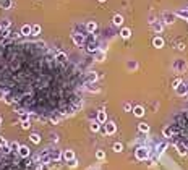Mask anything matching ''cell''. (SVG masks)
Returning a JSON list of instances; mask_svg holds the SVG:
<instances>
[{
    "mask_svg": "<svg viewBox=\"0 0 188 170\" xmlns=\"http://www.w3.org/2000/svg\"><path fill=\"white\" fill-rule=\"evenodd\" d=\"M135 157L138 159V161H146V159L149 157V149L148 147H143V146H141V147H138L135 151Z\"/></svg>",
    "mask_w": 188,
    "mask_h": 170,
    "instance_id": "cell-1",
    "label": "cell"
},
{
    "mask_svg": "<svg viewBox=\"0 0 188 170\" xmlns=\"http://www.w3.org/2000/svg\"><path fill=\"white\" fill-rule=\"evenodd\" d=\"M71 37H73V41H75V44H76V46H84V42H86V41H84V36H83V34H81V36H80V34H76V33H73V34H71Z\"/></svg>",
    "mask_w": 188,
    "mask_h": 170,
    "instance_id": "cell-2",
    "label": "cell"
},
{
    "mask_svg": "<svg viewBox=\"0 0 188 170\" xmlns=\"http://www.w3.org/2000/svg\"><path fill=\"white\" fill-rule=\"evenodd\" d=\"M49 155H50V161L52 162H59L60 157H62V152L59 149H54V151H49Z\"/></svg>",
    "mask_w": 188,
    "mask_h": 170,
    "instance_id": "cell-3",
    "label": "cell"
},
{
    "mask_svg": "<svg viewBox=\"0 0 188 170\" xmlns=\"http://www.w3.org/2000/svg\"><path fill=\"white\" fill-rule=\"evenodd\" d=\"M29 154H31L29 147H26V146H21V147H20V151H18V155H20V157L28 159V157H29Z\"/></svg>",
    "mask_w": 188,
    "mask_h": 170,
    "instance_id": "cell-4",
    "label": "cell"
},
{
    "mask_svg": "<svg viewBox=\"0 0 188 170\" xmlns=\"http://www.w3.org/2000/svg\"><path fill=\"white\" fill-rule=\"evenodd\" d=\"M84 88H86L88 91H91V92H99V91H101L97 84H94V83H89V81L84 83Z\"/></svg>",
    "mask_w": 188,
    "mask_h": 170,
    "instance_id": "cell-5",
    "label": "cell"
},
{
    "mask_svg": "<svg viewBox=\"0 0 188 170\" xmlns=\"http://www.w3.org/2000/svg\"><path fill=\"white\" fill-rule=\"evenodd\" d=\"M104 133H105V134H114V133H115V123L109 121V123L105 125V128H104Z\"/></svg>",
    "mask_w": 188,
    "mask_h": 170,
    "instance_id": "cell-6",
    "label": "cell"
},
{
    "mask_svg": "<svg viewBox=\"0 0 188 170\" xmlns=\"http://www.w3.org/2000/svg\"><path fill=\"white\" fill-rule=\"evenodd\" d=\"M0 7L3 10H10L13 7V0H0Z\"/></svg>",
    "mask_w": 188,
    "mask_h": 170,
    "instance_id": "cell-7",
    "label": "cell"
},
{
    "mask_svg": "<svg viewBox=\"0 0 188 170\" xmlns=\"http://www.w3.org/2000/svg\"><path fill=\"white\" fill-rule=\"evenodd\" d=\"M175 89H177V94L179 96H185L187 94V84H183V83H180Z\"/></svg>",
    "mask_w": 188,
    "mask_h": 170,
    "instance_id": "cell-8",
    "label": "cell"
},
{
    "mask_svg": "<svg viewBox=\"0 0 188 170\" xmlns=\"http://www.w3.org/2000/svg\"><path fill=\"white\" fill-rule=\"evenodd\" d=\"M97 29V24H96L94 21H89L86 24V31H88V34H91V33H94V31Z\"/></svg>",
    "mask_w": 188,
    "mask_h": 170,
    "instance_id": "cell-9",
    "label": "cell"
},
{
    "mask_svg": "<svg viewBox=\"0 0 188 170\" xmlns=\"http://www.w3.org/2000/svg\"><path fill=\"white\" fill-rule=\"evenodd\" d=\"M62 157L68 162V161H71V159H75V152L73 151H65L63 154H62Z\"/></svg>",
    "mask_w": 188,
    "mask_h": 170,
    "instance_id": "cell-10",
    "label": "cell"
},
{
    "mask_svg": "<svg viewBox=\"0 0 188 170\" xmlns=\"http://www.w3.org/2000/svg\"><path fill=\"white\" fill-rule=\"evenodd\" d=\"M133 113H135L136 117H143L144 115V109H143L141 105H136L135 109H133Z\"/></svg>",
    "mask_w": 188,
    "mask_h": 170,
    "instance_id": "cell-11",
    "label": "cell"
},
{
    "mask_svg": "<svg viewBox=\"0 0 188 170\" xmlns=\"http://www.w3.org/2000/svg\"><path fill=\"white\" fill-rule=\"evenodd\" d=\"M152 46L157 47V49H160L164 46V39L162 37H154V41H152Z\"/></svg>",
    "mask_w": 188,
    "mask_h": 170,
    "instance_id": "cell-12",
    "label": "cell"
},
{
    "mask_svg": "<svg viewBox=\"0 0 188 170\" xmlns=\"http://www.w3.org/2000/svg\"><path fill=\"white\" fill-rule=\"evenodd\" d=\"M105 120H107V115H105L104 110L97 112V121H99V123H105Z\"/></svg>",
    "mask_w": 188,
    "mask_h": 170,
    "instance_id": "cell-13",
    "label": "cell"
},
{
    "mask_svg": "<svg viewBox=\"0 0 188 170\" xmlns=\"http://www.w3.org/2000/svg\"><path fill=\"white\" fill-rule=\"evenodd\" d=\"M29 34H31V26H28V24L21 26V36H29Z\"/></svg>",
    "mask_w": 188,
    "mask_h": 170,
    "instance_id": "cell-14",
    "label": "cell"
},
{
    "mask_svg": "<svg viewBox=\"0 0 188 170\" xmlns=\"http://www.w3.org/2000/svg\"><path fill=\"white\" fill-rule=\"evenodd\" d=\"M104 58H105V52L104 50H97V52H96V60H97V62H104Z\"/></svg>",
    "mask_w": 188,
    "mask_h": 170,
    "instance_id": "cell-15",
    "label": "cell"
},
{
    "mask_svg": "<svg viewBox=\"0 0 188 170\" xmlns=\"http://www.w3.org/2000/svg\"><path fill=\"white\" fill-rule=\"evenodd\" d=\"M112 21H114V24H115V26H120V24L123 23V16H122V15H115Z\"/></svg>",
    "mask_w": 188,
    "mask_h": 170,
    "instance_id": "cell-16",
    "label": "cell"
},
{
    "mask_svg": "<svg viewBox=\"0 0 188 170\" xmlns=\"http://www.w3.org/2000/svg\"><path fill=\"white\" fill-rule=\"evenodd\" d=\"M164 136H165V138H172L173 136V126H167L165 130H164Z\"/></svg>",
    "mask_w": 188,
    "mask_h": 170,
    "instance_id": "cell-17",
    "label": "cell"
},
{
    "mask_svg": "<svg viewBox=\"0 0 188 170\" xmlns=\"http://www.w3.org/2000/svg\"><path fill=\"white\" fill-rule=\"evenodd\" d=\"M138 130L141 131V133H148V131H149V125L148 123H139L138 125Z\"/></svg>",
    "mask_w": 188,
    "mask_h": 170,
    "instance_id": "cell-18",
    "label": "cell"
},
{
    "mask_svg": "<svg viewBox=\"0 0 188 170\" xmlns=\"http://www.w3.org/2000/svg\"><path fill=\"white\" fill-rule=\"evenodd\" d=\"M10 20H2V21H0V26H2V31H7L10 28Z\"/></svg>",
    "mask_w": 188,
    "mask_h": 170,
    "instance_id": "cell-19",
    "label": "cell"
},
{
    "mask_svg": "<svg viewBox=\"0 0 188 170\" xmlns=\"http://www.w3.org/2000/svg\"><path fill=\"white\" fill-rule=\"evenodd\" d=\"M130 34H131V31H130L128 28H123V29H122V33H120V36L123 37V39H128Z\"/></svg>",
    "mask_w": 188,
    "mask_h": 170,
    "instance_id": "cell-20",
    "label": "cell"
},
{
    "mask_svg": "<svg viewBox=\"0 0 188 170\" xmlns=\"http://www.w3.org/2000/svg\"><path fill=\"white\" fill-rule=\"evenodd\" d=\"M175 15H177V16H180V18L188 20V10H179V12H177Z\"/></svg>",
    "mask_w": 188,
    "mask_h": 170,
    "instance_id": "cell-21",
    "label": "cell"
},
{
    "mask_svg": "<svg viewBox=\"0 0 188 170\" xmlns=\"http://www.w3.org/2000/svg\"><path fill=\"white\" fill-rule=\"evenodd\" d=\"M39 33H41V26H39V24H34V26H31V34H33V36H37Z\"/></svg>",
    "mask_w": 188,
    "mask_h": 170,
    "instance_id": "cell-22",
    "label": "cell"
},
{
    "mask_svg": "<svg viewBox=\"0 0 188 170\" xmlns=\"http://www.w3.org/2000/svg\"><path fill=\"white\" fill-rule=\"evenodd\" d=\"M99 128H101V123H99L97 120L91 121V130H93V131H99Z\"/></svg>",
    "mask_w": 188,
    "mask_h": 170,
    "instance_id": "cell-23",
    "label": "cell"
},
{
    "mask_svg": "<svg viewBox=\"0 0 188 170\" xmlns=\"http://www.w3.org/2000/svg\"><path fill=\"white\" fill-rule=\"evenodd\" d=\"M10 146V149H12L13 152H18L20 151V147H21V146H20L18 143H12V144H8Z\"/></svg>",
    "mask_w": 188,
    "mask_h": 170,
    "instance_id": "cell-24",
    "label": "cell"
},
{
    "mask_svg": "<svg viewBox=\"0 0 188 170\" xmlns=\"http://www.w3.org/2000/svg\"><path fill=\"white\" fill-rule=\"evenodd\" d=\"M96 157H97L99 161H104V159H105V152L104 151H96Z\"/></svg>",
    "mask_w": 188,
    "mask_h": 170,
    "instance_id": "cell-25",
    "label": "cell"
},
{
    "mask_svg": "<svg viewBox=\"0 0 188 170\" xmlns=\"http://www.w3.org/2000/svg\"><path fill=\"white\" fill-rule=\"evenodd\" d=\"M67 164H68V167H70V169H75L78 165V161H76V159H71V161H68Z\"/></svg>",
    "mask_w": 188,
    "mask_h": 170,
    "instance_id": "cell-26",
    "label": "cell"
},
{
    "mask_svg": "<svg viewBox=\"0 0 188 170\" xmlns=\"http://www.w3.org/2000/svg\"><path fill=\"white\" fill-rule=\"evenodd\" d=\"M122 149H123L122 143H115V144H114V151H115V152H122Z\"/></svg>",
    "mask_w": 188,
    "mask_h": 170,
    "instance_id": "cell-27",
    "label": "cell"
},
{
    "mask_svg": "<svg viewBox=\"0 0 188 170\" xmlns=\"http://www.w3.org/2000/svg\"><path fill=\"white\" fill-rule=\"evenodd\" d=\"M31 141H33L34 144H39V141H41L39 134H31Z\"/></svg>",
    "mask_w": 188,
    "mask_h": 170,
    "instance_id": "cell-28",
    "label": "cell"
},
{
    "mask_svg": "<svg viewBox=\"0 0 188 170\" xmlns=\"http://www.w3.org/2000/svg\"><path fill=\"white\" fill-rule=\"evenodd\" d=\"M29 126H31V123H29V120H26V121H21V128H23V130H28Z\"/></svg>",
    "mask_w": 188,
    "mask_h": 170,
    "instance_id": "cell-29",
    "label": "cell"
},
{
    "mask_svg": "<svg viewBox=\"0 0 188 170\" xmlns=\"http://www.w3.org/2000/svg\"><path fill=\"white\" fill-rule=\"evenodd\" d=\"M165 147H167V144H165V143L159 144V146H157V152H159V154H160V152H164V149H165Z\"/></svg>",
    "mask_w": 188,
    "mask_h": 170,
    "instance_id": "cell-30",
    "label": "cell"
},
{
    "mask_svg": "<svg viewBox=\"0 0 188 170\" xmlns=\"http://www.w3.org/2000/svg\"><path fill=\"white\" fill-rule=\"evenodd\" d=\"M5 146H8L7 144V139L3 136H0V147H5Z\"/></svg>",
    "mask_w": 188,
    "mask_h": 170,
    "instance_id": "cell-31",
    "label": "cell"
},
{
    "mask_svg": "<svg viewBox=\"0 0 188 170\" xmlns=\"http://www.w3.org/2000/svg\"><path fill=\"white\" fill-rule=\"evenodd\" d=\"M36 170H50V169H49V165H47V164H41Z\"/></svg>",
    "mask_w": 188,
    "mask_h": 170,
    "instance_id": "cell-32",
    "label": "cell"
},
{
    "mask_svg": "<svg viewBox=\"0 0 188 170\" xmlns=\"http://www.w3.org/2000/svg\"><path fill=\"white\" fill-rule=\"evenodd\" d=\"M165 20H167V23H172V20H173V15H169V13H165Z\"/></svg>",
    "mask_w": 188,
    "mask_h": 170,
    "instance_id": "cell-33",
    "label": "cell"
},
{
    "mask_svg": "<svg viewBox=\"0 0 188 170\" xmlns=\"http://www.w3.org/2000/svg\"><path fill=\"white\" fill-rule=\"evenodd\" d=\"M128 68H136V62H130V63H128Z\"/></svg>",
    "mask_w": 188,
    "mask_h": 170,
    "instance_id": "cell-34",
    "label": "cell"
},
{
    "mask_svg": "<svg viewBox=\"0 0 188 170\" xmlns=\"http://www.w3.org/2000/svg\"><path fill=\"white\" fill-rule=\"evenodd\" d=\"M123 109H125V110H130V109H131V105H130V104H125Z\"/></svg>",
    "mask_w": 188,
    "mask_h": 170,
    "instance_id": "cell-35",
    "label": "cell"
},
{
    "mask_svg": "<svg viewBox=\"0 0 188 170\" xmlns=\"http://www.w3.org/2000/svg\"><path fill=\"white\" fill-rule=\"evenodd\" d=\"M99 2H105V0H99Z\"/></svg>",
    "mask_w": 188,
    "mask_h": 170,
    "instance_id": "cell-36",
    "label": "cell"
},
{
    "mask_svg": "<svg viewBox=\"0 0 188 170\" xmlns=\"http://www.w3.org/2000/svg\"><path fill=\"white\" fill-rule=\"evenodd\" d=\"M0 33H2V26H0Z\"/></svg>",
    "mask_w": 188,
    "mask_h": 170,
    "instance_id": "cell-37",
    "label": "cell"
},
{
    "mask_svg": "<svg viewBox=\"0 0 188 170\" xmlns=\"http://www.w3.org/2000/svg\"><path fill=\"white\" fill-rule=\"evenodd\" d=\"M0 121H2V120H0Z\"/></svg>",
    "mask_w": 188,
    "mask_h": 170,
    "instance_id": "cell-38",
    "label": "cell"
},
{
    "mask_svg": "<svg viewBox=\"0 0 188 170\" xmlns=\"http://www.w3.org/2000/svg\"><path fill=\"white\" fill-rule=\"evenodd\" d=\"M89 170H91V169H89Z\"/></svg>",
    "mask_w": 188,
    "mask_h": 170,
    "instance_id": "cell-39",
    "label": "cell"
}]
</instances>
